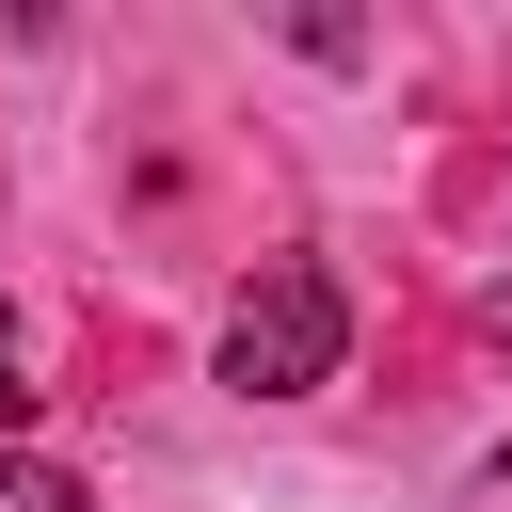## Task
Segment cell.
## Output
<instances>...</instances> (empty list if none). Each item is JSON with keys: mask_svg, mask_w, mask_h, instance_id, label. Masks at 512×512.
I'll return each mask as SVG.
<instances>
[{"mask_svg": "<svg viewBox=\"0 0 512 512\" xmlns=\"http://www.w3.org/2000/svg\"><path fill=\"white\" fill-rule=\"evenodd\" d=\"M0 512H96L64 464H32V448H0Z\"/></svg>", "mask_w": 512, "mask_h": 512, "instance_id": "2", "label": "cell"}, {"mask_svg": "<svg viewBox=\"0 0 512 512\" xmlns=\"http://www.w3.org/2000/svg\"><path fill=\"white\" fill-rule=\"evenodd\" d=\"M336 352H352L336 272L320 256H256V288L224 304V384L240 400H304V384H336Z\"/></svg>", "mask_w": 512, "mask_h": 512, "instance_id": "1", "label": "cell"}, {"mask_svg": "<svg viewBox=\"0 0 512 512\" xmlns=\"http://www.w3.org/2000/svg\"><path fill=\"white\" fill-rule=\"evenodd\" d=\"M464 512H512V448H496V464H480V480H464Z\"/></svg>", "mask_w": 512, "mask_h": 512, "instance_id": "3", "label": "cell"}, {"mask_svg": "<svg viewBox=\"0 0 512 512\" xmlns=\"http://www.w3.org/2000/svg\"><path fill=\"white\" fill-rule=\"evenodd\" d=\"M0 416H32V384H16V320H0Z\"/></svg>", "mask_w": 512, "mask_h": 512, "instance_id": "4", "label": "cell"}, {"mask_svg": "<svg viewBox=\"0 0 512 512\" xmlns=\"http://www.w3.org/2000/svg\"><path fill=\"white\" fill-rule=\"evenodd\" d=\"M496 320H512V272H496Z\"/></svg>", "mask_w": 512, "mask_h": 512, "instance_id": "5", "label": "cell"}]
</instances>
